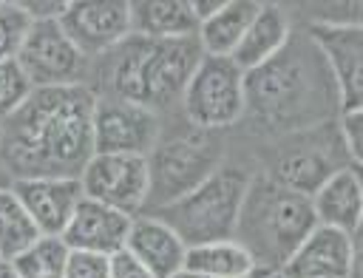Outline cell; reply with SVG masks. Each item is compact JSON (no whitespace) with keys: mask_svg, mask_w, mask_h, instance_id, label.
I'll return each mask as SVG.
<instances>
[{"mask_svg":"<svg viewBox=\"0 0 363 278\" xmlns=\"http://www.w3.org/2000/svg\"><path fill=\"white\" fill-rule=\"evenodd\" d=\"M94 108L96 96L82 82L34 88L0 122V167L11 182L34 176L79 179L94 156Z\"/></svg>","mask_w":363,"mask_h":278,"instance_id":"6da1fadb","label":"cell"},{"mask_svg":"<svg viewBox=\"0 0 363 278\" xmlns=\"http://www.w3.org/2000/svg\"><path fill=\"white\" fill-rule=\"evenodd\" d=\"M315 224L309 196L295 193L269 176H258L247 184L233 241L250 252L258 269L278 272Z\"/></svg>","mask_w":363,"mask_h":278,"instance_id":"7a4b0ae2","label":"cell"},{"mask_svg":"<svg viewBox=\"0 0 363 278\" xmlns=\"http://www.w3.org/2000/svg\"><path fill=\"white\" fill-rule=\"evenodd\" d=\"M111 62V91L116 99L156 111L173 99H182V91L204 57L196 37L182 40H147L130 34L116 48Z\"/></svg>","mask_w":363,"mask_h":278,"instance_id":"3957f363","label":"cell"},{"mask_svg":"<svg viewBox=\"0 0 363 278\" xmlns=\"http://www.w3.org/2000/svg\"><path fill=\"white\" fill-rule=\"evenodd\" d=\"M250 173L241 167H216L196 190L176 199L167 207L153 210L159 221H164L184 247H199L210 241H227L233 238L238 210L250 184Z\"/></svg>","mask_w":363,"mask_h":278,"instance_id":"277c9868","label":"cell"},{"mask_svg":"<svg viewBox=\"0 0 363 278\" xmlns=\"http://www.w3.org/2000/svg\"><path fill=\"white\" fill-rule=\"evenodd\" d=\"M315 68L286 45L261 68L244 74V99L269 122H301L315 94Z\"/></svg>","mask_w":363,"mask_h":278,"instance_id":"5b68a950","label":"cell"},{"mask_svg":"<svg viewBox=\"0 0 363 278\" xmlns=\"http://www.w3.org/2000/svg\"><path fill=\"white\" fill-rule=\"evenodd\" d=\"M145 159H147L145 204L159 210L196 190L218 167V148L207 136V130H199L193 136H179L173 142L153 145Z\"/></svg>","mask_w":363,"mask_h":278,"instance_id":"8992f818","label":"cell"},{"mask_svg":"<svg viewBox=\"0 0 363 278\" xmlns=\"http://www.w3.org/2000/svg\"><path fill=\"white\" fill-rule=\"evenodd\" d=\"M184 116L196 130H218L233 125L247 108L244 74L230 57H201L182 91Z\"/></svg>","mask_w":363,"mask_h":278,"instance_id":"52a82bcc","label":"cell"},{"mask_svg":"<svg viewBox=\"0 0 363 278\" xmlns=\"http://www.w3.org/2000/svg\"><path fill=\"white\" fill-rule=\"evenodd\" d=\"M82 196L133 216L147 201V159L136 153H94L79 173Z\"/></svg>","mask_w":363,"mask_h":278,"instance_id":"ba28073f","label":"cell"},{"mask_svg":"<svg viewBox=\"0 0 363 278\" xmlns=\"http://www.w3.org/2000/svg\"><path fill=\"white\" fill-rule=\"evenodd\" d=\"M17 62L34 88H60L82 82L85 57L68 40L60 20H31Z\"/></svg>","mask_w":363,"mask_h":278,"instance_id":"9c48e42d","label":"cell"},{"mask_svg":"<svg viewBox=\"0 0 363 278\" xmlns=\"http://www.w3.org/2000/svg\"><path fill=\"white\" fill-rule=\"evenodd\" d=\"M60 26L82 57L113 51L130 37V3L125 0H77L65 3Z\"/></svg>","mask_w":363,"mask_h":278,"instance_id":"30bf717a","label":"cell"},{"mask_svg":"<svg viewBox=\"0 0 363 278\" xmlns=\"http://www.w3.org/2000/svg\"><path fill=\"white\" fill-rule=\"evenodd\" d=\"M312 43L335 82L340 108H360L363 102V31L346 23H320L312 28Z\"/></svg>","mask_w":363,"mask_h":278,"instance_id":"8fae6325","label":"cell"},{"mask_svg":"<svg viewBox=\"0 0 363 278\" xmlns=\"http://www.w3.org/2000/svg\"><path fill=\"white\" fill-rule=\"evenodd\" d=\"M156 145V113L125 102L96 99L94 108V153H136L147 156Z\"/></svg>","mask_w":363,"mask_h":278,"instance_id":"7c38bea8","label":"cell"},{"mask_svg":"<svg viewBox=\"0 0 363 278\" xmlns=\"http://www.w3.org/2000/svg\"><path fill=\"white\" fill-rule=\"evenodd\" d=\"M14 196L26 207L28 218L34 221L37 233L45 238H60L82 201L79 179L65 176H34V179H14Z\"/></svg>","mask_w":363,"mask_h":278,"instance_id":"4fadbf2b","label":"cell"},{"mask_svg":"<svg viewBox=\"0 0 363 278\" xmlns=\"http://www.w3.org/2000/svg\"><path fill=\"white\" fill-rule=\"evenodd\" d=\"M354 238L357 235L315 224L278 272L284 278H352L357 267Z\"/></svg>","mask_w":363,"mask_h":278,"instance_id":"5bb4252c","label":"cell"},{"mask_svg":"<svg viewBox=\"0 0 363 278\" xmlns=\"http://www.w3.org/2000/svg\"><path fill=\"white\" fill-rule=\"evenodd\" d=\"M130 218L133 216L119 213L108 204H99V201H91L82 196V201L77 204V210L60 238L71 252H91V255L111 258L125 247Z\"/></svg>","mask_w":363,"mask_h":278,"instance_id":"9a60e30c","label":"cell"},{"mask_svg":"<svg viewBox=\"0 0 363 278\" xmlns=\"http://www.w3.org/2000/svg\"><path fill=\"white\" fill-rule=\"evenodd\" d=\"M122 250L133 261H139L153 278H170L179 269H184V255H187L184 241L150 213L130 218Z\"/></svg>","mask_w":363,"mask_h":278,"instance_id":"2e32d148","label":"cell"},{"mask_svg":"<svg viewBox=\"0 0 363 278\" xmlns=\"http://www.w3.org/2000/svg\"><path fill=\"white\" fill-rule=\"evenodd\" d=\"M315 221L320 227L340 230L346 235H357L363 218V184L357 167L346 165L335 170L312 196H309Z\"/></svg>","mask_w":363,"mask_h":278,"instance_id":"e0dca14e","label":"cell"},{"mask_svg":"<svg viewBox=\"0 0 363 278\" xmlns=\"http://www.w3.org/2000/svg\"><path fill=\"white\" fill-rule=\"evenodd\" d=\"M286 40H289L286 14L272 3H261L258 14L252 17L250 28L244 31V37L235 45V51L230 54V60L241 74H250V71L261 68L264 62H269L286 45Z\"/></svg>","mask_w":363,"mask_h":278,"instance_id":"ac0fdd59","label":"cell"},{"mask_svg":"<svg viewBox=\"0 0 363 278\" xmlns=\"http://www.w3.org/2000/svg\"><path fill=\"white\" fill-rule=\"evenodd\" d=\"M199 20L190 0H139L130 3V34L147 40L196 37Z\"/></svg>","mask_w":363,"mask_h":278,"instance_id":"d6986e66","label":"cell"},{"mask_svg":"<svg viewBox=\"0 0 363 278\" xmlns=\"http://www.w3.org/2000/svg\"><path fill=\"white\" fill-rule=\"evenodd\" d=\"M261 3L252 0H224L207 20L199 23L196 40L204 57H230L258 14Z\"/></svg>","mask_w":363,"mask_h":278,"instance_id":"ffe728a7","label":"cell"},{"mask_svg":"<svg viewBox=\"0 0 363 278\" xmlns=\"http://www.w3.org/2000/svg\"><path fill=\"white\" fill-rule=\"evenodd\" d=\"M340 167H346V165L335 162V148H320L318 142H306L303 148L289 150L278 159L272 179L295 193L312 196Z\"/></svg>","mask_w":363,"mask_h":278,"instance_id":"44dd1931","label":"cell"},{"mask_svg":"<svg viewBox=\"0 0 363 278\" xmlns=\"http://www.w3.org/2000/svg\"><path fill=\"white\" fill-rule=\"evenodd\" d=\"M184 269L199 272L204 278H247L258 267L252 264L250 252L241 244L227 238V241H210V244L187 247Z\"/></svg>","mask_w":363,"mask_h":278,"instance_id":"7402d4cb","label":"cell"},{"mask_svg":"<svg viewBox=\"0 0 363 278\" xmlns=\"http://www.w3.org/2000/svg\"><path fill=\"white\" fill-rule=\"evenodd\" d=\"M40 238L34 221L28 218L26 207L14 196L11 184L0 187V261L17 258L23 250H28Z\"/></svg>","mask_w":363,"mask_h":278,"instance_id":"603a6c76","label":"cell"},{"mask_svg":"<svg viewBox=\"0 0 363 278\" xmlns=\"http://www.w3.org/2000/svg\"><path fill=\"white\" fill-rule=\"evenodd\" d=\"M71 250L62 244V238H45L40 235L28 250H23L17 258H11V267L17 278H65Z\"/></svg>","mask_w":363,"mask_h":278,"instance_id":"cb8c5ba5","label":"cell"},{"mask_svg":"<svg viewBox=\"0 0 363 278\" xmlns=\"http://www.w3.org/2000/svg\"><path fill=\"white\" fill-rule=\"evenodd\" d=\"M28 26L31 17L23 11L20 3H0V62L17 60Z\"/></svg>","mask_w":363,"mask_h":278,"instance_id":"d4e9b609","label":"cell"},{"mask_svg":"<svg viewBox=\"0 0 363 278\" xmlns=\"http://www.w3.org/2000/svg\"><path fill=\"white\" fill-rule=\"evenodd\" d=\"M34 91V85L28 82V77L23 74L17 60L0 62V122L6 116H11Z\"/></svg>","mask_w":363,"mask_h":278,"instance_id":"484cf974","label":"cell"},{"mask_svg":"<svg viewBox=\"0 0 363 278\" xmlns=\"http://www.w3.org/2000/svg\"><path fill=\"white\" fill-rule=\"evenodd\" d=\"M337 139L352 159V167H360L363 159V105L360 108H340L337 122Z\"/></svg>","mask_w":363,"mask_h":278,"instance_id":"4316f807","label":"cell"},{"mask_svg":"<svg viewBox=\"0 0 363 278\" xmlns=\"http://www.w3.org/2000/svg\"><path fill=\"white\" fill-rule=\"evenodd\" d=\"M65 278H111L108 258L91 252H71L65 264Z\"/></svg>","mask_w":363,"mask_h":278,"instance_id":"83f0119b","label":"cell"},{"mask_svg":"<svg viewBox=\"0 0 363 278\" xmlns=\"http://www.w3.org/2000/svg\"><path fill=\"white\" fill-rule=\"evenodd\" d=\"M108 272H111V278H153L139 261H133L125 250H119L116 255H111L108 258Z\"/></svg>","mask_w":363,"mask_h":278,"instance_id":"f1b7e54d","label":"cell"},{"mask_svg":"<svg viewBox=\"0 0 363 278\" xmlns=\"http://www.w3.org/2000/svg\"><path fill=\"white\" fill-rule=\"evenodd\" d=\"M0 278H17V272H14L11 261H0Z\"/></svg>","mask_w":363,"mask_h":278,"instance_id":"f546056e","label":"cell"},{"mask_svg":"<svg viewBox=\"0 0 363 278\" xmlns=\"http://www.w3.org/2000/svg\"><path fill=\"white\" fill-rule=\"evenodd\" d=\"M170 278H204V275H199V272H190V269H179L176 275H170Z\"/></svg>","mask_w":363,"mask_h":278,"instance_id":"4dcf8cb0","label":"cell"},{"mask_svg":"<svg viewBox=\"0 0 363 278\" xmlns=\"http://www.w3.org/2000/svg\"><path fill=\"white\" fill-rule=\"evenodd\" d=\"M3 184H11V179H9V173L0 167V187H3Z\"/></svg>","mask_w":363,"mask_h":278,"instance_id":"1f68e13d","label":"cell"},{"mask_svg":"<svg viewBox=\"0 0 363 278\" xmlns=\"http://www.w3.org/2000/svg\"><path fill=\"white\" fill-rule=\"evenodd\" d=\"M264 275H267V269H255V272H250L247 278H264Z\"/></svg>","mask_w":363,"mask_h":278,"instance_id":"d6a6232c","label":"cell"},{"mask_svg":"<svg viewBox=\"0 0 363 278\" xmlns=\"http://www.w3.org/2000/svg\"><path fill=\"white\" fill-rule=\"evenodd\" d=\"M264 278H284V275H281V272H267Z\"/></svg>","mask_w":363,"mask_h":278,"instance_id":"836d02e7","label":"cell"}]
</instances>
